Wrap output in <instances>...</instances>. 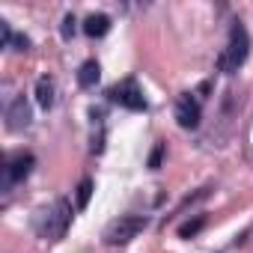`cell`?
I'll return each mask as SVG.
<instances>
[{
  "label": "cell",
  "instance_id": "5",
  "mask_svg": "<svg viewBox=\"0 0 253 253\" xmlns=\"http://www.w3.org/2000/svg\"><path fill=\"white\" fill-rule=\"evenodd\" d=\"M33 164H36V158H33L30 152H15V155H9L6 164H3V191H9L12 185L24 182V179L30 176Z\"/></svg>",
  "mask_w": 253,
  "mask_h": 253
},
{
  "label": "cell",
  "instance_id": "4",
  "mask_svg": "<svg viewBox=\"0 0 253 253\" xmlns=\"http://www.w3.org/2000/svg\"><path fill=\"white\" fill-rule=\"evenodd\" d=\"M107 95H110L113 104H119V107H125V110H134V113H140V110L149 107V104H146V95H143V89H140V84H137L134 78L119 81L116 86H110Z\"/></svg>",
  "mask_w": 253,
  "mask_h": 253
},
{
  "label": "cell",
  "instance_id": "3",
  "mask_svg": "<svg viewBox=\"0 0 253 253\" xmlns=\"http://www.w3.org/2000/svg\"><path fill=\"white\" fill-rule=\"evenodd\" d=\"M149 226V217H140V214H119V217H113L107 226H104V241L107 244H128L131 238H137L143 229Z\"/></svg>",
  "mask_w": 253,
  "mask_h": 253
},
{
  "label": "cell",
  "instance_id": "11",
  "mask_svg": "<svg viewBox=\"0 0 253 253\" xmlns=\"http://www.w3.org/2000/svg\"><path fill=\"white\" fill-rule=\"evenodd\" d=\"M89 197H92V179H81V185H78V209H86Z\"/></svg>",
  "mask_w": 253,
  "mask_h": 253
},
{
  "label": "cell",
  "instance_id": "8",
  "mask_svg": "<svg viewBox=\"0 0 253 253\" xmlns=\"http://www.w3.org/2000/svg\"><path fill=\"white\" fill-rule=\"evenodd\" d=\"M107 30H110V15H104V12H92V15H86V21H84V33H86L89 39H101V36H107Z\"/></svg>",
  "mask_w": 253,
  "mask_h": 253
},
{
  "label": "cell",
  "instance_id": "10",
  "mask_svg": "<svg viewBox=\"0 0 253 253\" xmlns=\"http://www.w3.org/2000/svg\"><path fill=\"white\" fill-rule=\"evenodd\" d=\"M36 98H39V104L48 110V107H54V81L51 78H39V84H36Z\"/></svg>",
  "mask_w": 253,
  "mask_h": 253
},
{
  "label": "cell",
  "instance_id": "1",
  "mask_svg": "<svg viewBox=\"0 0 253 253\" xmlns=\"http://www.w3.org/2000/svg\"><path fill=\"white\" fill-rule=\"evenodd\" d=\"M69 220H72V206L69 200H54L48 206H42L36 214H33V229L42 235V238H63L66 229H69Z\"/></svg>",
  "mask_w": 253,
  "mask_h": 253
},
{
  "label": "cell",
  "instance_id": "9",
  "mask_svg": "<svg viewBox=\"0 0 253 253\" xmlns=\"http://www.w3.org/2000/svg\"><path fill=\"white\" fill-rule=\"evenodd\" d=\"M98 78H101V66H98L95 60H86V63H81V69H78V84H81L84 89L95 86V84H98Z\"/></svg>",
  "mask_w": 253,
  "mask_h": 253
},
{
  "label": "cell",
  "instance_id": "14",
  "mask_svg": "<svg viewBox=\"0 0 253 253\" xmlns=\"http://www.w3.org/2000/svg\"><path fill=\"white\" fill-rule=\"evenodd\" d=\"M161 155H164V146L158 143V146H155V152L149 155V167H152V170H158V164H161Z\"/></svg>",
  "mask_w": 253,
  "mask_h": 253
},
{
  "label": "cell",
  "instance_id": "12",
  "mask_svg": "<svg viewBox=\"0 0 253 253\" xmlns=\"http://www.w3.org/2000/svg\"><path fill=\"white\" fill-rule=\"evenodd\" d=\"M203 223H206L203 217H194V220H188V223H182V226H179V235H182V238H194V235L203 229Z\"/></svg>",
  "mask_w": 253,
  "mask_h": 253
},
{
  "label": "cell",
  "instance_id": "2",
  "mask_svg": "<svg viewBox=\"0 0 253 253\" xmlns=\"http://www.w3.org/2000/svg\"><path fill=\"white\" fill-rule=\"evenodd\" d=\"M247 54H250V33H247V27H244L241 21H232L226 48H223L220 57H217V69H220L223 75H232V72H238V69L244 66Z\"/></svg>",
  "mask_w": 253,
  "mask_h": 253
},
{
  "label": "cell",
  "instance_id": "6",
  "mask_svg": "<svg viewBox=\"0 0 253 253\" xmlns=\"http://www.w3.org/2000/svg\"><path fill=\"white\" fill-rule=\"evenodd\" d=\"M200 116H203V110H200L197 95H194V92H185V95L176 101V119H179V125H182V128H197V125H200Z\"/></svg>",
  "mask_w": 253,
  "mask_h": 253
},
{
  "label": "cell",
  "instance_id": "13",
  "mask_svg": "<svg viewBox=\"0 0 253 253\" xmlns=\"http://www.w3.org/2000/svg\"><path fill=\"white\" fill-rule=\"evenodd\" d=\"M75 24H78V21H75V15H66V18H63V36H66V39L75 33Z\"/></svg>",
  "mask_w": 253,
  "mask_h": 253
},
{
  "label": "cell",
  "instance_id": "7",
  "mask_svg": "<svg viewBox=\"0 0 253 253\" xmlns=\"http://www.w3.org/2000/svg\"><path fill=\"white\" fill-rule=\"evenodd\" d=\"M30 125V104L24 101V95H18L9 107H6V128L12 131H21Z\"/></svg>",
  "mask_w": 253,
  "mask_h": 253
}]
</instances>
